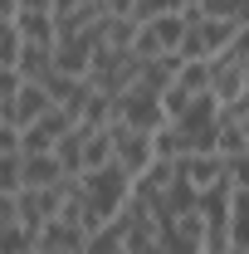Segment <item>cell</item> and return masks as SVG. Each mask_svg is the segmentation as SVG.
<instances>
[{
    "instance_id": "8",
    "label": "cell",
    "mask_w": 249,
    "mask_h": 254,
    "mask_svg": "<svg viewBox=\"0 0 249 254\" xmlns=\"http://www.w3.org/2000/svg\"><path fill=\"white\" fill-rule=\"evenodd\" d=\"M44 73H54V49H44V44H25V39H20V54H15V78L39 83Z\"/></svg>"
},
{
    "instance_id": "20",
    "label": "cell",
    "mask_w": 249,
    "mask_h": 254,
    "mask_svg": "<svg viewBox=\"0 0 249 254\" xmlns=\"http://www.w3.org/2000/svg\"><path fill=\"white\" fill-rule=\"evenodd\" d=\"M54 0H15V15H49Z\"/></svg>"
},
{
    "instance_id": "1",
    "label": "cell",
    "mask_w": 249,
    "mask_h": 254,
    "mask_svg": "<svg viewBox=\"0 0 249 254\" xmlns=\"http://www.w3.org/2000/svg\"><path fill=\"white\" fill-rule=\"evenodd\" d=\"M78 195H88L98 210L113 220V215L127 205V195H132V176H127L118 161H108V166H93V171H78Z\"/></svg>"
},
{
    "instance_id": "2",
    "label": "cell",
    "mask_w": 249,
    "mask_h": 254,
    "mask_svg": "<svg viewBox=\"0 0 249 254\" xmlns=\"http://www.w3.org/2000/svg\"><path fill=\"white\" fill-rule=\"evenodd\" d=\"M113 123L137 127V132H152V127L166 123V118H161V98H156L147 83H132L123 93H113Z\"/></svg>"
},
{
    "instance_id": "21",
    "label": "cell",
    "mask_w": 249,
    "mask_h": 254,
    "mask_svg": "<svg viewBox=\"0 0 249 254\" xmlns=\"http://www.w3.org/2000/svg\"><path fill=\"white\" fill-rule=\"evenodd\" d=\"M15 195H0V230H15Z\"/></svg>"
},
{
    "instance_id": "9",
    "label": "cell",
    "mask_w": 249,
    "mask_h": 254,
    "mask_svg": "<svg viewBox=\"0 0 249 254\" xmlns=\"http://www.w3.org/2000/svg\"><path fill=\"white\" fill-rule=\"evenodd\" d=\"M113 161V137L108 127H83V142H78V171H93Z\"/></svg>"
},
{
    "instance_id": "12",
    "label": "cell",
    "mask_w": 249,
    "mask_h": 254,
    "mask_svg": "<svg viewBox=\"0 0 249 254\" xmlns=\"http://www.w3.org/2000/svg\"><path fill=\"white\" fill-rule=\"evenodd\" d=\"M10 25H15V34H20L25 44H44V49L59 44V34H54V15H15Z\"/></svg>"
},
{
    "instance_id": "11",
    "label": "cell",
    "mask_w": 249,
    "mask_h": 254,
    "mask_svg": "<svg viewBox=\"0 0 249 254\" xmlns=\"http://www.w3.org/2000/svg\"><path fill=\"white\" fill-rule=\"evenodd\" d=\"M147 34H152V44L161 49V54H176V44H181V34H186V20H181V10L147 20Z\"/></svg>"
},
{
    "instance_id": "22",
    "label": "cell",
    "mask_w": 249,
    "mask_h": 254,
    "mask_svg": "<svg viewBox=\"0 0 249 254\" xmlns=\"http://www.w3.org/2000/svg\"><path fill=\"white\" fill-rule=\"evenodd\" d=\"M98 5H103V0H98Z\"/></svg>"
},
{
    "instance_id": "19",
    "label": "cell",
    "mask_w": 249,
    "mask_h": 254,
    "mask_svg": "<svg viewBox=\"0 0 249 254\" xmlns=\"http://www.w3.org/2000/svg\"><path fill=\"white\" fill-rule=\"evenodd\" d=\"M0 157H20V127L0 118Z\"/></svg>"
},
{
    "instance_id": "6",
    "label": "cell",
    "mask_w": 249,
    "mask_h": 254,
    "mask_svg": "<svg viewBox=\"0 0 249 254\" xmlns=\"http://www.w3.org/2000/svg\"><path fill=\"white\" fill-rule=\"evenodd\" d=\"M249 30V20H215V15H205L200 25H195V39H200V54L205 59H215V54H225L240 34Z\"/></svg>"
},
{
    "instance_id": "15",
    "label": "cell",
    "mask_w": 249,
    "mask_h": 254,
    "mask_svg": "<svg viewBox=\"0 0 249 254\" xmlns=\"http://www.w3.org/2000/svg\"><path fill=\"white\" fill-rule=\"evenodd\" d=\"M190 5L215 20H249V0H190Z\"/></svg>"
},
{
    "instance_id": "7",
    "label": "cell",
    "mask_w": 249,
    "mask_h": 254,
    "mask_svg": "<svg viewBox=\"0 0 249 254\" xmlns=\"http://www.w3.org/2000/svg\"><path fill=\"white\" fill-rule=\"evenodd\" d=\"M63 171L54 152H34V157H20V190H44V186H59Z\"/></svg>"
},
{
    "instance_id": "14",
    "label": "cell",
    "mask_w": 249,
    "mask_h": 254,
    "mask_svg": "<svg viewBox=\"0 0 249 254\" xmlns=\"http://www.w3.org/2000/svg\"><path fill=\"white\" fill-rule=\"evenodd\" d=\"M78 254H123V230L108 220L103 230H93V235L83 240V250H78Z\"/></svg>"
},
{
    "instance_id": "5",
    "label": "cell",
    "mask_w": 249,
    "mask_h": 254,
    "mask_svg": "<svg viewBox=\"0 0 249 254\" xmlns=\"http://www.w3.org/2000/svg\"><path fill=\"white\" fill-rule=\"evenodd\" d=\"M176 176H181L195 195L210 190V186H230V181H225V157H220V152H186V157L176 161Z\"/></svg>"
},
{
    "instance_id": "13",
    "label": "cell",
    "mask_w": 249,
    "mask_h": 254,
    "mask_svg": "<svg viewBox=\"0 0 249 254\" xmlns=\"http://www.w3.org/2000/svg\"><path fill=\"white\" fill-rule=\"evenodd\" d=\"M181 157H186V142H181L176 123L152 127V161H181Z\"/></svg>"
},
{
    "instance_id": "17",
    "label": "cell",
    "mask_w": 249,
    "mask_h": 254,
    "mask_svg": "<svg viewBox=\"0 0 249 254\" xmlns=\"http://www.w3.org/2000/svg\"><path fill=\"white\" fill-rule=\"evenodd\" d=\"M0 254H34V235L30 230H0Z\"/></svg>"
},
{
    "instance_id": "16",
    "label": "cell",
    "mask_w": 249,
    "mask_h": 254,
    "mask_svg": "<svg viewBox=\"0 0 249 254\" xmlns=\"http://www.w3.org/2000/svg\"><path fill=\"white\" fill-rule=\"evenodd\" d=\"M186 0H132V20L137 25H147V20H156V15H171V10H181Z\"/></svg>"
},
{
    "instance_id": "4",
    "label": "cell",
    "mask_w": 249,
    "mask_h": 254,
    "mask_svg": "<svg viewBox=\"0 0 249 254\" xmlns=\"http://www.w3.org/2000/svg\"><path fill=\"white\" fill-rule=\"evenodd\" d=\"M54 103H49V93H44V83H15V93L0 103V118L5 123H15V127H30V123H39L44 113H49Z\"/></svg>"
},
{
    "instance_id": "10",
    "label": "cell",
    "mask_w": 249,
    "mask_h": 254,
    "mask_svg": "<svg viewBox=\"0 0 249 254\" xmlns=\"http://www.w3.org/2000/svg\"><path fill=\"white\" fill-rule=\"evenodd\" d=\"M225 230H230V250H249V190L230 186V215H225Z\"/></svg>"
},
{
    "instance_id": "3",
    "label": "cell",
    "mask_w": 249,
    "mask_h": 254,
    "mask_svg": "<svg viewBox=\"0 0 249 254\" xmlns=\"http://www.w3.org/2000/svg\"><path fill=\"white\" fill-rule=\"evenodd\" d=\"M108 137H113V161L123 166L127 176H142V171L152 166V132H137V127L113 123Z\"/></svg>"
},
{
    "instance_id": "18",
    "label": "cell",
    "mask_w": 249,
    "mask_h": 254,
    "mask_svg": "<svg viewBox=\"0 0 249 254\" xmlns=\"http://www.w3.org/2000/svg\"><path fill=\"white\" fill-rule=\"evenodd\" d=\"M225 181L235 190H249V152H240V157H225Z\"/></svg>"
}]
</instances>
